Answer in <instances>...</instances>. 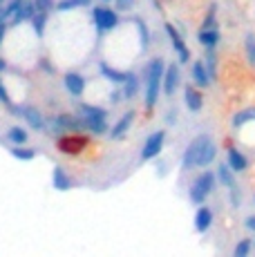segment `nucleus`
<instances>
[{"label":"nucleus","instance_id":"f257e3e1","mask_svg":"<svg viewBox=\"0 0 255 257\" xmlns=\"http://www.w3.org/2000/svg\"><path fill=\"white\" fill-rule=\"evenodd\" d=\"M148 87H146V107L153 110L157 105V98H159V90H161V83H164V74H166V67H164V61L161 58H155L150 61L148 65Z\"/></svg>","mask_w":255,"mask_h":257},{"label":"nucleus","instance_id":"f03ea898","mask_svg":"<svg viewBox=\"0 0 255 257\" xmlns=\"http://www.w3.org/2000/svg\"><path fill=\"white\" fill-rule=\"evenodd\" d=\"M215 184H217V172H202V175L197 177V179L193 181V186H190V201L193 204H204L206 199H208V195L215 190Z\"/></svg>","mask_w":255,"mask_h":257},{"label":"nucleus","instance_id":"7ed1b4c3","mask_svg":"<svg viewBox=\"0 0 255 257\" xmlns=\"http://www.w3.org/2000/svg\"><path fill=\"white\" fill-rule=\"evenodd\" d=\"M208 141H210L208 135H199L188 143V148H186V152H184V159H181V168H184V170H193V168L199 166V157H202Z\"/></svg>","mask_w":255,"mask_h":257},{"label":"nucleus","instance_id":"20e7f679","mask_svg":"<svg viewBox=\"0 0 255 257\" xmlns=\"http://www.w3.org/2000/svg\"><path fill=\"white\" fill-rule=\"evenodd\" d=\"M83 112V121H85V127L94 135H105L107 132V123H105V112L101 107H94V105H83L81 107Z\"/></svg>","mask_w":255,"mask_h":257},{"label":"nucleus","instance_id":"39448f33","mask_svg":"<svg viewBox=\"0 0 255 257\" xmlns=\"http://www.w3.org/2000/svg\"><path fill=\"white\" fill-rule=\"evenodd\" d=\"M164 141H166V132H164V130L153 132V135H150L148 139H146V143H144L141 157H144L146 161H148V159H155V157L161 152V148H164Z\"/></svg>","mask_w":255,"mask_h":257},{"label":"nucleus","instance_id":"423d86ee","mask_svg":"<svg viewBox=\"0 0 255 257\" xmlns=\"http://www.w3.org/2000/svg\"><path fill=\"white\" fill-rule=\"evenodd\" d=\"M166 34H168L170 43H173V49L177 52L179 63H188V61H190V52H188V47H186V43H184V38H181V34L177 32V29H175V25L166 23Z\"/></svg>","mask_w":255,"mask_h":257},{"label":"nucleus","instance_id":"0eeeda50","mask_svg":"<svg viewBox=\"0 0 255 257\" xmlns=\"http://www.w3.org/2000/svg\"><path fill=\"white\" fill-rule=\"evenodd\" d=\"M94 21H96L99 32H110V29H114L116 25H119V16H116V12H112V9H107V7H96Z\"/></svg>","mask_w":255,"mask_h":257},{"label":"nucleus","instance_id":"6e6552de","mask_svg":"<svg viewBox=\"0 0 255 257\" xmlns=\"http://www.w3.org/2000/svg\"><path fill=\"white\" fill-rule=\"evenodd\" d=\"M87 146V139L81 135H70V137H63L61 141H58V148H61V152H70V155H76V152L85 150Z\"/></svg>","mask_w":255,"mask_h":257},{"label":"nucleus","instance_id":"1a4fd4ad","mask_svg":"<svg viewBox=\"0 0 255 257\" xmlns=\"http://www.w3.org/2000/svg\"><path fill=\"white\" fill-rule=\"evenodd\" d=\"M226 164L233 168L235 172H244L248 168V159H246V155H244L242 150H237L235 146H228V150H226Z\"/></svg>","mask_w":255,"mask_h":257},{"label":"nucleus","instance_id":"9d476101","mask_svg":"<svg viewBox=\"0 0 255 257\" xmlns=\"http://www.w3.org/2000/svg\"><path fill=\"white\" fill-rule=\"evenodd\" d=\"M179 78H181V74H179V65H168L166 67V74H164V92H166V96H173L175 90L179 87Z\"/></svg>","mask_w":255,"mask_h":257},{"label":"nucleus","instance_id":"9b49d317","mask_svg":"<svg viewBox=\"0 0 255 257\" xmlns=\"http://www.w3.org/2000/svg\"><path fill=\"white\" fill-rule=\"evenodd\" d=\"M213 226V210L208 206H199L195 212V230L197 233H206V230Z\"/></svg>","mask_w":255,"mask_h":257},{"label":"nucleus","instance_id":"f8f14e48","mask_svg":"<svg viewBox=\"0 0 255 257\" xmlns=\"http://www.w3.org/2000/svg\"><path fill=\"white\" fill-rule=\"evenodd\" d=\"M193 83L197 87H208L210 83H213V78H210L208 67H206L204 61H195L193 63Z\"/></svg>","mask_w":255,"mask_h":257},{"label":"nucleus","instance_id":"ddd939ff","mask_svg":"<svg viewBox=\"0 0 255 257\" xmlns=\"http://www.w3.org/2000/svg\"><path fill=\"white\" fill-rule=\"evenodd\" d=\"M184 101H186V107L190 112H199L204 107V98H202V92L195 90L193 85H186L184 90Z\"/></svg>","mask_w":255,"mask_h":257},{"label":"nucleus","instance_id":"4468645a","mask_svg":"<svg viewBox=\"0 0 255 257\" xmlns=\"http://www.w3.org/2000/svg\"><path fill=\"white\" fill-rule=\"evenodd\" d=\"M65 87H67V92H70L72 96H81L83 90H85V78H83L81 74H76V72L65 74Z\"/></svg>","mask_w":255,"mask_h":257},{"label":"nucleus","instance_id":"2eb2a0df","mask_svg":"<svg viewBox=\"0 0 255 257\" xmlns=\"http://www.w3.org/2000/svg\"><path fill=\"white\" fill-rule=\"evenodd\" d=\"M197 41L202 43L204 47H217V43H219V29L217 27H213V29H199Z\"/></svg>","mask_w":255,"mask_h":257},{"label":"nucleus","instance_id":"dca6fc26","mask_svg":"<svg viewBox=\"0 0 255 257\" xmlns=\"http://www.w3.org/2000/svg\"><path fill=\"white\" fill-rule=\"evenodd\" d=\"M217 181L222 186H226V188L237 186V184H235V170L228 164H219L217 166Z\"/></svg>","mask_w":255,"mask_h":257},{"label":"nucleus","instance_id":"f3484780","mask_svg":"<svg viewBox=\"0 0 255 257\" xmlns=\"http://www.w3.org/2000/svg\"><path fill=\"white\" fill-rule=\"evenodd\" d=\"M132 118H135V112H125V114L123 116H121L119 118V123H116V125L114 127H112V139H121V137H123L125 135V132H128V127H130V123H132Z\"/></svg>","mask_w":255,"mask_h":257},{"label":"nucleus","instance_id":"a211bd4d","mask_svg":"<svg viewBox=\"0 0 255 257\" xmlns=\"http://www.w3.org/2000/svg\"><path fill=\"white\" fill-rule=\"evenodd\" d=\"M255 121V107H246V110L237 112V114L233 116V127L235 130H242L244 125H248V123Z\"/></svg>","mask_w":255,"mask_h":257},{"label":"nucleus","instance_id":"6ab92c4d","mask_svg":"<svg viewBox=\"0 0 255 257\" xmlns=\"http://www.w3.org/2000/svg\"><path fill=\"white\" fill-rule=\"evenodd\" d=\"M99 70H101L103 76H105V78H110L112 83H125V78H128V74H125V72L114 70V67H110V65H107V63H103V61H101Z\"/></svg>","mask_w":255,"mask_h":257},{"label":"nucleus","instance_id":"aec40b11","mask_svg":"<svg viewBox=\"0 0 255 257\" xmlns=\"http://www.w3.org/2000/svg\"><path fill=\"white\" fill-rule=\"evenodd\" d=\"M52 184H54V188H56V190H67V188H70V177H67V172L63 170L61 166L54 168Z\"/></svg>","mask_w":255,"mask_h":257},{"label":"nucleus","instance_id":"412c9836","mask_svg":"<svg viewBox=\"0 0 255 257\" xmlns=\"http://www.w3.org/2000/svg\"><path fill=\"white\" fill-rule=\"evenodd\" d=\"M206 67H208V74L213 81H217V52L215 47H206V58H204Z\"/></svg>","mask_w":255,"mask_h":257},{"label":"nucleus","instance_id":"4be33fe9","mask_svg":"<svg viewBox=\"0 0 255 257\" xmlns=\"http://www.w3.org/2000/svg\"><path fill=\"white\" fill-rule=\"evenodd\" d=\"M215 157H217V146H215L213 139H210L208 143H206V148H204L202 157H199V168L210 166V164H213V161H215Z\"/></svg>","mask_w":255,"mask_h":257},{"label":"nucleus","instance_id":"5701e85b","mask_svg":"<svg viewBox=\"0 0 255 257\" xmlns=\"http://www.w3.org/2000/svg\"><path fill=\"white\" fill-rule=\"evenodd\" d=\"M23 7H25V3L23 0H12V3L7 5V9H5V18H14V23H21L23 21Z\"/></svg>","mask_w":255,"mask_h":257},{"label":"nucleus","instance_id":"b1692460","mask_svg":"<svg viewBox=\"0 0 255 257\" xmlns=\"http://www.w3.org/2000/svg\"><path fill=\"white\" fill-rule=\"evenodd\" d=\"M244 54H246L248 65L255 67V32H248L244 36Z\"/></svg>","mask_w":255,"mask_h":257},{"label":"nucleus","instance_id":"393cba45","mask_svg":"<svg viewBox=\"0 0 255 257\" xmlns=\"http://www.w3.org/2000/svg\"><path fill=\"white\" fill-rule=\"evenodd\" d=\"M213 27H217V3H210L202 23V29H213Z\"/></svg>","mask_w":255,"mask_h":257},{"label":"nucleus","instance_id":"a878e982","mask_svg":"<svg viewBox=\"0 0 255 257\" xmlns=\"http://www.w3.org/2000/svg\"><path fill=\"white\" fill-rule=\"evenodd\" d=\"M27 118V123H29V127H34V130H43V118H41V114H38V110H34V107H27L25 110V114H23Z\"/></svg>","mask_w":255,"mask_h":257},{"label":"nucleus","instance_id":"bb28decb","mask_svg":"<svg viewBox=\"0 0 255 257\" xmlns=\"http://www.w3.org/2000/svg\"><path fill=\"white\" fill-rule=\"evenodd\" d=\"M137 90H139V78H137L135 74H128L125 87H123V96H125V98H135Z\"/></svg>","mask_w":255,"mask_h":257},{"label":"nucleus","instance_id":"cd10ccee","mask_svg":"<svg viewBox=\"0 0 255 257\" xmlns=\"http://www.w3.org/2000/svg\"><path fill=\"white\" fill-rule=\"evenodd\" d=\"M12 155L16 157V159H21V161H32L34 157H36V150H32V148H23V146H14Z\"/></svg>","mask_w":255,"mask_h":257},{"label":"nucleus","instance_id":"c85d7f7f","mask_svg":"<svg viewBox=\"0 0 255 257\" xmlns=\"http://www.w3.org/2000/svg\"><path fill=\"white\" fill-rule=\"evenodd\" d=\"M253 250V241L248 239V237H244V239H239L237 244H235V250H233V255L235 257H246L248 253Z\"/></svg>","mask_w":255,"mask_h":257},{"label":"nucleus","instance_id":"c756f323","mask_svg":"<svg viewBox=\"0 0 255 257\" xmlns=\"http://www.w3.org/2000/svg\"><path fill=\"white\" fill-rule=\"evenodd\" d=\"M32 25H34V32L38 36L45 34V25H47V12H36V16L32 18Z\"/></svg>","mask_w":255,"mask_h":257},{"label":"nucleus","instance_id":"7c9ffc66","mask_svg":"<svg viewBox=\"0 0 255 257\" xmlns=\"http://www.w3.org/2000/svg\"><path fill=\"white\" fill-rule=\"evenodd\" d=\"M135 25H137V29H139V36H141V52H146V49H148V41H150L148 27H146V23L139 21V18L135 21Z\"/></svg>","mask_w":255,"mask_h":257},{"label":"nucleus","instance_id":"2f4dec72","mask_svg":"<svg viewBox=\"0 0 255 257\" xmlns=\"http://www.w3.org/2000/svg\"><path fill=\"white\" fill-rule=\"evenodd\" d=\"M7 137H9V141L16 143V146H21V143H25V141H27V132L23 130V127H12Z\"/></svg>","mask_w":255,"mask_h":257},{"label":"nucleus","instance_id":"473e14b6","mask_svg":"<svg viewBox=\"0 0 255 257\" xmlns=\"http://www.w3.org/2000/svg\"><path fill=\"white\" fill-rule=\"evenodd\" d=\"M85 5H90V0H61V3H58V12H67V9L85 7Z\"/></svg>","mask_w":255,"mask_h":257},{"label":"nucleus","instance_id":"72a5a7b5","mask_svg":"<svg viewBox=\"0 0 255 257\" xmlns=\"http://www.w3.org/2000/svg\"><path fill=\"white\" fill-rule=\"evenodd\" d=\"M228 195H230V206H233V208H239V206H242V192H239V188L237 186L228 188Z\"/></svg>","mask_w":255,"mask_h":257},{"label":"nucleus","instance_id":"f704fd0d","mask_svg":"<svg viewBox=\"0 0 255 257\" xmlns=\"http://www.w3.org/2000/svg\"><path fill=\"white\" fill-rule=\"evenodd\" d=\"M137 0H116V7L121 9V12H130L132 7H135Z\"/></svg>","mask_w":255,"mask_h":257},{"label":"nucleus","instance_id":"c9c22d12","mask_svg":"<svg viewBox=\"0 0 255 257\" xmlns=\"http://www.w3.org/2000/svg\"><path fill=\"white\" fill-rule=\"evenodd\" d=\"M34 3H36L38 12H47V9L52 7V0H34Z\"/></svg>","mask_w":255,"mask_h":257},{"label":"nucleus","instance_id":"e433bc0d","mask_svg":"<svg viewBox=\"0 0 255 257\" xmlns=\"http://www.w3.org/2000/svg\"><path fill=\"white\" fill-rule=\"evenodd\" d=\"M244 226H246L248 230H253V233H255V215H248L246 219H244Z\"/></svg>","mask_w":255,"mask_h":257},{"label":"nucleus","instance_id":"4c0bfd02","mask_svg":"<svg viewBox=\"0 0 255 257\" xmlns=\"http://www.w3.org/2000/svg\"><path fill=\"white\" fill-rule=\"evenodd\" d=\"M0 101H3V103H9V94H7V90H5L3 81H0Z\"/></svg>","mask_w":255,"mask_h":257},{"label":"nucleus","instance_id":"58836bf2","mask_svg":"<svg viewBox=\"0 0 255 257\" xmlns=\"http://www.w3.org/2000/svg\"><path fill=\"white\" fill-rule=\"evenodd\" d=\"M166 121H168L170 125H173V123H177V112L170 110V112H168V116H166Z\"/></svg>","mask_w":255,"mask_h":257},{"label":"nucleus","instance_id":"ea45409f","mask_svg":"<svg viewBox=\"0 0 255 257\" xmlns=\"http://www.w3.org/2000/svg\"><path fill=\"white\" fill-rule=\"evenodd\" d=\"M3 38H5V21H0V45H3Z\"/></svg>","mask_w":255,"mask_h":257},{"label":"nucleus","instance_id":"a19ab883","mask_svg":"<svg viewBox=\"0 0 255 257\" xmlns=\"http://www.w3.org/2000/svg\"><path fill=\"white\" fill-rule=\"evenodd\" d=\"M5 67H7V63H5V58H0V72H3Z\"/></svg>","mask_w":255,"mask_h":257},{"label":"nucleus","instance_id":"79ce46f5","mask_svg":"<svg viewBox=\"0 0 255 257\" xmlns=\"http://www.w3.org/2000/svg\"><path fill=\"white\" fill-rule=\"evenodd\" d=\"M0 21H5V9L0 7Z\"/></svg>","mask_w":255,"mask_h":257},{"label":"nucleus","instance_id":"37998d69","mask_svg":"<svg viewBox=\"0 0 255 257\" xmlns=\"http://www.w3.org/2000/svg\"><path fill=\"white\" fill-rule=\"evenodd\" d=\"M253 204H255V195H253Z\"/></svg>","mask_w":255,"mask_h":257},{"label":"nucleus","instance_id":"c03bdc74","mask_svg":"<svg viewBox=\"0 0 255 257\" xmlns=\"http://www.w3.org/2000/svg\"><path fill=\"white\" fill-rule=\"evenodd\" d=\"M3 3H5V0H0V5H3Z\"/></svg>","mask_w":255,"mask_h":257}]
</instances>
